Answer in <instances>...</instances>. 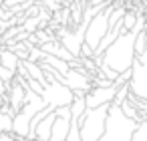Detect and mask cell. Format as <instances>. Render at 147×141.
Listing matches in <instances>:
<instances>
[{
	"mask_svg": "<svg viewBox=\"0 0 147 141\" xmlns=\"http://www.w3.org/2000/svg\"><path fill=\"white\" fill-rule=\"evenodd\" d=\"M141 30H145V20H143V16H137L135 28H133L131 32L121 34V36L105 51V55H103L101 59H93L95 65H97V67L103 65V67L115 71L117 75L129 71V69L133 67L135 59H137V55H135V38H137V34H139Z\"/></svg>",
	"mask_w": 147,
	"mask_h": 141,
	"instance_id": "obj_1",
	"label": "cell"
},
{
	"mask_svg": "<svg viewBox=\"0 0 147 141\" xmlns=\"http://www.w3.org/2000/svg\"><path fill=\"white\" fill-rule=\"evenodd\" d=\"M137 127H139V123L129 119L119 105H111L105 135L101 137V141H131Z\"/></svg>",
	"mask_w": 147,
	"mask_h": 141,
	"instance_id": "obj_2",
	"label": "cell"
},
{
	"mask_svg": "<svg viewBox=\"0 0 147 141\" xmlns=\"http://www.w3.org/2000/svg\"><path fill=\"white\" fill-rule=\"evenodd\" d=\"M109 109L111 105H103L99 109H87V113L79 119L83 141H101V137L105 135Z\"/></svg>",
	"mask_w": 147,
	"mask_h": 141,
	"instance_id": "obj_3",
	"label": "cell"
},
{
	"mask_svg": "<svg viewBox=\"0 0 147 141\" xmlns=\"http://www.w3.org/2000/svg\"><path fill=\"white\" fill-rule=\"evenodd\" d=\"M49 77V75H47ZM42 99L49 107L53 109H61V107H71L73 101H75V91H71L69 87L57 83L53 77H49V83L45 85V91H42Z\"/></svg>",
	"mask_w": 147,
	"mask_h": 141,
	"instance_id": "obj_4",
	"label": "cell"
},
{
	"mask_svg": "<svg viewBox=\"0 0 147 141\" xmlns=\"http://www.w3.org/2000/svg\"><path fill=\"white\" fill-rule=\"evenodd\" d=\"M113 12V6H107L103 12H99L89 24H87V32H85V45H89L93 51L99 49V45L103 43V38L109 32V16Z\"/></svg>",
	"mask_w": 147,
	"mask_h": 141,
	"instance_id": "obj_5",
	"label": "cell"
},
{
	"mask_svg": "<svg viewBox=\"0 0 147 141\" xmlns=\"http://www.w3.org/2000/svg\"><path fill=\"white\" fill-rule=\"evenodd\" d=\"M117 91H119V89L115 87V83H113L111 87H95V89H91V91L85 95L87 109H99V107H103V105H113Z\"/></svg>",
	"mask_w": 147,
	"mask_h": 141,
	"instance_id": "obj_6",
	"label": "cell"
},
{
	"mask_svg": "<svg viewBox=\"0 0 147 141\" xmlns=\"http://www.w3.org/2000/svg\"><path fill=\"white\" fill-rule=\"evenodd\" d=\"M71 109L69 107H61L57 109V119H55V125H53V135H51V141H67L69 137V131H71Z\"/></svg>",
	"mask_w": 147,
	"mask_h": 141,
	"instance_id": "obj_7",
	"label": "cell"
},
{
	"mask_svg": "<svg viewBox=\"0 0 147 141\" xmlns=\"http://www.w3.org/2000/svg\"><path fill=\"white\" fill-rule=\"evenodd\" d=\"M55 119H57V109H55L49 117H45V119L38 123V127L34 129V141H51Z\"/></svg>",
	"mask_w": 147,
	"mask_h": 141,
	"instance_id": "obj_8",
	"label": "cell"
},
{
	"mask_svg": "<svg viewBox=\"0 0 147 141\" xmlns=\"http://www.w3.org/2000/svg\"><path fill=\"white\" fill-rule=\"evenodd\" d=\"M40 49H42V53L45 55H51V57H57V59H61V61H67V63H73L75 61V57L59 43V40H53V43H45V45H40Z\"/></svg>",
	"mask_w": 147,
	"mask_h": 141,
	"instance_id": "obj_9",
	"label": "cell"
},
{
	"mask_svg": "<svg viewBox=\"0 0 147 141\" xmlns=\"http://www.w3.org/2000/svg\"><path fill=\"white\" fill-rule=\"evenodd\" d=\"M24 65V69H26V81L28 79H34V81H38L42 87L49 83V77L45 75V71H42V67L38 65V63H30V61H24L22 63Z\"/></svg>",
	"mask_w": 147,
	"mask_h": 141,
	"instance_id": "obj_10",
	"label": "cell"
},
{
	"mask_svg": "<svg viewBox=\"0 0 147 141\" xmlns=\"http://www.w3.org/2000/svg\"><path fill=\"white\" fill-rule=\"evenodd\" d=\"M20 59L12 53V51H8V49H2L0 51V65L2 67H6L8 71H12V73H18V67H20Z\"/></svg>",
	"mask_w": 147,
	"mask_h": 141,
	"instance_id": "obj_11",
	"label": "cell"
},
{
	"mask_svg": "<svg viewBox=\"0 0 147 141\" xmlns=\"http://www.w3.org/2000/svg\"><path fill=\"white\" fill-rule=\"evenodd\" d=\"M145 47H147V28L141 30V32L137 34V38H135V55H137V57L143 55Z\"/></svg>",
	"mask_w": 147,
	"mask_h": 141,
	"instance_id": "obj_12",
	"label": "cell"
},
{
	"mask_svg": "<svg viewBox=\"0 0 147 141\" xmlns=\"http://www.w3.org/2000/svg\"><path fill=\"white\" fill-rule=\"evenodd\" d=\"M12 121H14L12 115L0 113V133H12Z\"/></svg>",
	"mask_w": 147,
	"mask_h": 141,
	"instance_id": "obj_13",
	"label": "cell"
},
{
	"mask_svg": "<svg viewBox=\"0 0 147 141\" xmlns=\"http://www.w3.org/2000/svg\"><path fill=\"white\" fill-rule=\"evenodd\" d=\"M135 24H137V14L125 12V16H123V28H125V32H131L135 28Z\"/></svg>",
	"mask_w": 147,
	"mask_h": 141,
	"instance_id": "obj_14",
	"label": "cell"
},
{
	"mask_svg": "<svg viewBox=\"0 0 147 141\" xmlns=\"http://www.w3.org/2000/svg\"><path fill=\"white\" fill-rule=\"evenodd\" d=\"M131 141H147V121L137 127V131H135V135H133Z\"/></svg>",
	"mask_w": 147,
	"mask_h": 141,
	"instance_id": "obj_15",
	"label": "cell"
},
{
	"mask_svg": "<svg viewBox=\"0 0 147 141\" xmlns=\"http://www.w3.org/2000/svg\"><path fill=\"white\" fill-rule=\"evenodd\" d=\"M26 2H30V0H2V8H4V10H10V8L22 6V4H26Z\"/></svg>",
	"mask_w": 147,
	"mask_h": 141,
	"instance_id": "obj_16",
	"label": "cell"
},
{
	"mask_svg": "<svg viewBox=\"0 0 147 141\" xmlns=\"http://www.w3.org/2000/svg\"><path fill=\"white\" fill-rule=\"evenodd\" d=\"M0 141H18L12 133H0Z\"/></svg>",
	"mask_w": 147,
	"mask_h": 141,
	"instance_id": "obj_17",
	"label": "cell"
},
{
	"mask_svg": "<svg viewBox=\"0 0 147 141\" xmlns=\"http://www.w3.org/2000/svg\"><path fill=\"white\" fill-rule=\"evenodd\" d=\"M18 141H30V139H18Z\"/></svg>",
	"mask_w": 147,
	"mask_h": 141,
	"instance_id": "obj_18",
	"label": "cell"
}]
</instances>
